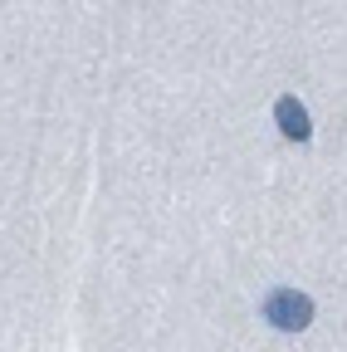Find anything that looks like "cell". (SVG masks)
I'll return each instance as SVG.
<instances>
[{"mask_svg":"<svg viewBox=\"0 0 347 352\" xmlns=\"http://www.w3.org/2000/svg\"><path fill=\"white\" fill-rule=\"evenodd\" d=\"M259 318L269 328H279V333H303L313 323V298L303 289H269L259 298Z\"/></svg>","mask_w":347,"mask_h":352,"instance_id":"cell-1","label":"cell"},{"mask_svg":"<svg viewBox=\"0 0 347 352\" xmlns=\"http://www.w3.org/2000/svg\"><path fill=\"white\" fill-rule=\"evenodd\" d=\"M274 122H279V132H284L289 142H309L313 138V118H309V108H303L293 94H284L274 103Z\"/></svg>","mask_w":347,"mask_h":352,"instance_id":"cell-2","label":"cell"}]
</instances>
